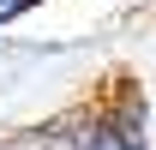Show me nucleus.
<instances>
[{"label":"nucleus","instance_id":"obj_2","mask_svg":"<svg viewBox=\"0 0 156 150\" xmlns=\"http://www.w3.org/2000/svg\"><path fill=\"white\" fill-rule=\"evenodd\" d=\"M42 0H0V30H6V24H18L24 12H36Z\"/></svg>","mask_w":156,"mask_h":150},{"label":"nucleus","instance_id":"obj_1","mask_svg":"<svg viewBox=\"0 0 156 150\" xmlns=\"http://www.w3.org/2000/svg\"><path fill=\"white\" fill-rule=\"evenodd\" d=\"M90 150H150V108L138 90H114L90 108Z\"/></svg>","mask_w":156,"mask_h":150},{"label":"nucleus","instance_id":"obj_3","mask_svg":"<svg viewBox=\"0 0 156 150\" xmlns=\"http://www.w3.org/2000/svg\"><path fill=\"white\" fill-rule=\"evenodd\" d=\"M0 150H42V132H18V138H0Z\"/></svg>","mask_w":156,"mask_h":150}]
</instances>
